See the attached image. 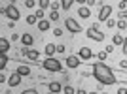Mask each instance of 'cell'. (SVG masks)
<instances>
[{
	"label": "cell",
	"mask_w": 127,
	"mask_h": 94,
	"mask_svg": "<svg viewBox=\"0 0 127 94\" xmlns=\"http://www.w3.org/2000/svg\"><path fill=\"white\" fill-rule=\"evenodd\" d=\"M118 94H127V89L125 87H120V89H118Z\"/></svg>",
	"instance_id": "cell-34"
},
{
	"label": "cell",
	"mask_w": 127,
	"mask_h": 94,
	"mask_svg": "<svg viewBox=\"0 0 127 94\" xmlns=\"http://www.w3.org/2000/svg\"><path fill=\"white\" fill-rule=\"evenodd\" d=\"M38 6H40V10H46V8H51V2L49 0H40Z\"/></svg>",
	"instance_id": "cell-20"
},
{
	"label": "cell",
	"mask_w": 127,
	"mask_h": 94,
	"mask_svg": "<svg viewBox=\"0 0 127 94\" xmlns=\"http://www.w3.org/2000/svg\"><path fill=\"white\" fill-rule=\"evenodd\" d=\"M23 6H27V8H34V6H36V2H34V0H25V2H23Z\"/></svg>",
	"instance_id": "cell-26"
},
{
	"label": "cell",
	"mask_w": 127,
	"mask_h": 94,
	"mask_svg": "<svg viewBox=\"0 0 127 94\" xmlns=\"http://www.w3.org/2000/svg\"><path fill=\"white\" fill-rule=\"evenodd\" d=\"M44 53L48 55V58H53V53H57V45H53V43H46Z\"/></svg>",
	"instance_id": "cell-13"
},
{
	"label": "cell",
	"mask_w": 127,
	"mask_h": 94,
	"mask_svg": "<svg viewBox=\"0 0 127 94\" xmlns=\"http://www.w3.org/2000/svg\"><path fill=\"white\" fill-rule=\"evenodd\" d=\"M42 66L48 72H63V66H61V62H59L57 58H46Z\"/></svg>",
	"instance_id": "cell-3"
},
{
	"label": "cell",
	"mask_w": 127,
	"mask_h": 94,
	"mask_svg": "<svg viewBox=\"0 0 127 94\" xmlns=\"http://www.w3.org/2000/svg\"><path fill=\"white\" fill-rule=\"evenodd\" d=\"M78 15L82 17V19H89V15H91L89 8H87V6H82V8L78 10Z\"/></svg>",
	"instance_id": "cell-14"
},
{
	"label": "cell",
	"mask_w": 127,
	"mask_h": 94,
	"mask_svg": "<svg viewBox=\"0 0 127 94\" xmlns=\"http://www.w3.org/2000/svg\"><path fill=\"white\" fill-rule=\"evenodd\" d=\"M63 92L64 94H76V89H74V87H70V85H66V87L63 89Z\"/></svg>",
	"instance_id": "cell-24"
},
{
	"label": "cell",
	"mask_w": 127,
	"mask_h": 94,
	"mask_svg": "<svg viewBox=\"0 0 127 94\" xmlns=\"http://www.w3.org/2000/svg\"><path fill=\"white\" fill-rule=\"evenodd\" d=\"M78 57L82 58V60H89V58H93V51H91L89 47H82L78 51Z\"/></svg>",
	"instance_id": "cell-8"
},
{
	"label": "cell",
	"mask_w": 127,
	"mask_h": 94,
	"mask_svg": "<svg viewBox=\"0 0 127 94\" xmlns=\"http://www.w3.org/2000/svg\"><path fill=\"white\" fill-rule=\"evenodd\" d=\"M53 34H55V36H63V30H61V28H55V30H53Z\"/></svg>",
	"instance_id": "cell-35"
},
{
	"label": "cell",
	"mask_w": 127,
	"mask_h": 94,
	"mask_svg": "<svg viewBox=\"0 0 127 94\" xmlns=\"http://www.w3.org/2000/svg\"><path fill=\"white\" fill-rule=\"evenodd\" d=\"M122 53L127 55V36H125V42H123V45H122Z\"/></svg>",
	"instance_id": "cell-31"
},
{
	"label": "cell",
	"mask_w": 127,
	"mask_h": 94,
	"mask_svg": "<svg viewBox=\"0 0 127 94\" xmlns=\"http://www.w3.org/2000/svg\"><path fill=\"white\" fill-rule=\"evenodd\" d=\"M21 81H23V77L19 75V73H11L10 79H8V85H10V87H17Z\"/></svg>",
	"instance_id": "cell-11"
},
{
	"label": "cell",
	"mask_w": 127,
	"mask_h": 94,
	"mask_svg": "<svg viewBox=\"0 0 127 94\" xmlns=\"http://www.w3.org/2000/svg\"><path fill=\"white\" fill-rule=\"evenodd\" d=\"M106 57H108V53H106V51H99V62H104Z\"/></svg>",
	"instance_id": "cell-25"
},
{
	"label": "cell",
	"mask_w": 127,
	"mask_h": 94,
	"mask_svg": "<svg viewBox=\"0 0 127 94\" xmlns=\"http://www.w3.org/2000/svg\"><path fill=\"white\" fill-rule=\"evenodd\" d=\"M23 51V55H25L27 58H29V60H38V58H40V51H36V49H21Z\"/></svg>",
	"instance_id": "cell-7"
},
{
	"label": "cell",
	"mask_w": 127,
	"mask_h": 94,
	"mask_svg": "<svg viewBox=\"0 0 127 94\" xmlns=\"http://www.w3.org/2000/svg\"><path fill=\"white\" fill-rule=\"evenodd\" d=\"M8 66V53H0V70H6Z\"/></svg>",
	"instance_id": "cell-19"
},
{
	"label": "cell",
	"mask_w": 127,
	"mask_h": 94,
	"mask_svg": "<svg viewBox=\"0 0 127 94\" xmlns=\"http://www.w3.org/2000/svg\"><path fill=\"white\" fill-rule=\"evenodd\" d=\"M25 21L29 23V25H36V23H38V17H36V15H29Z\"/></svg>",
	"instance_id": "cell-23"
},
{
	"label": "cell",
	"mask_w": 127,
	"mask_h": 94,
	"mask_svg": "<svg viewBox=\"0 0 127 94\" xmlns=\"http://www.w3.org/2000/svg\"><path fill=\"white\" fill-rule=\"evenodd\" d=\"M21 43L27 47V49H31V45L34 43V36H32V34H29V32H25V34L21 36Z\"/></svg>",
	"instance_id": "cell-9"
},
{
	"label": "cell",
	"mask_w": 127,
	"mask_h": 94,
	"mask_svg": "<svg viewBox=\"0 0 127 94\" xmlns=\"http://www.w3.org/2000/svg\"><path fill=\"white\" fill-rule=\"evenodd\" d=\"M118 8H120L122 11H127V2H125V0H122V2L118 4Z\"/></svg>",
	"instance_id": "cell-28"
},
{
	"label": "cell",
	"mask_w": 127,
	"mask_h": 94,
	"mask_svg": "<svg viewBox=\"0 0 127 94\" xmlns=\"http://www.w3.org/2000/svg\"><path fill=\"white\" fill-rule=\"evenodd\" d=\"M59 19V11H51L49 13V21H57Z\"/></svg>",
	"instance_id": "cell-27"
},
{
	"label": "cell",
	"mask_w": 127,
	"mask_h": 94,
	"mask_svg": "<svg viewBox=\"0 0 127 94\" xmlns=\"http://www.w3.org/2000/svg\"><path fill=\"white\" fill-rule=\"evenodd\" d=\"M89 94H99V92H89Z\"/></svg>",
	"instance_id": "cell-42"
},
{
	"label": "cell",
	"mask_w": 127,
	"mask_h": 94,
	"mask_svg": "<svg viewBox=\"0 0 127 94\" xmlns=\"http://www.w3.org/2000/svg\"><path fill=\"white\" fill-rule=\"evenodd\" d=\"M15 73H19L21 77H25V75H29V73H31V68L23 64V66H19V68H17V72H15Z\"/></svg>",
	"instance_id": "cell-18"
},
{
	"label": "cell",
	"mask_w": 127,
	"mask_h": 94,
	"mask_svg": "<svg viewBox=\"0 0 127 94\" xmlns=\"http://www.w3.org/2000/svg\"><path fill=\"white\" fill-rule=\"evenodd\" d=\"M116 26L120 28V30H125V28H127V21H125V19H120V21L116 23Z\"/></svg>",
	"instance_id": "cell-22"
},
{
	"label": "cell",
	"mask_w": 127,
	"mask_h": 94,
	"mask_svg": "<svg viewBox=\"0 0 127 94\" xmlns=\"http://www.w3.org/2000/svg\"><path fill=\"white\" fill-rule=\"evenodd\" d=\"M85 34H87V38L95 40V42H102V40H104V34H102V32L99 30V25H93V26H89V28L85 30Z\"/></svg>",
	"instance_id": "cell-4"
},
{
	"label": "cell",
	"mask_w": 127,
	"mask_h": 94,
	"mask_svg": "<svg viewBox=\"0 0 127 94\" xmlns=\"http://www.w3.org/2000/svg\"><path fill=\"white\" fill-rule=\"evenodd\" d=\"M57 53H64V45H57Z\"/></svg>",
	"instance_id": "cell-40"
},
{
	"label": "cell",
	"mask_w": 127,
	"mask_h": 94,
	"mask_svg": "<svg viewBox=\"0 0 127 94\" xmlns=\"http://www.w3.org/2000/svg\"><path fill=\"white\" fill-rule=\"evenodd\" d=\"M49 26H51L49 21H38V30H40V32H48Z\"/></svg>",
	"instance_id": "cell-17"
},
{
	"label": "cell",
	"mask_w": 127,
	"mask_h": 94,
	"mask_svg": "<svg viewBox=\"0 0 127 94\" xmlns=\"http://www.w3.org/2000/svg\"><path fill=\"white\" fill-rule=\"evenodd\" d=\"M59 8H61V4H57V2H51V11H57Z\"/></svg>",
	"instance_id": "cell-32"
},
{
	"label": "cell",
	"mask_w": 127,
	"mask_h": 94,
	"mask_svg": "<svg viewBox=\"0 0 127 94\" xmlns=\"http://www.w3.org/2000/svg\"><path fill=\"white\" fill-rule=\"evenodd\" d=\"M6 81H8V79H6V75H4V73H0V83H6Z\"/></svg>",
	"instance_id": "cell-39"
},
{
	"label": "cell",
	"mask_w": 127,
	"mask_h": 94,
	"mask_svg": "<svg viewBox=\"0 0 127 94\" xmlns=\"http://www.w3.org/2000/svg\"><path fill=\"white\" fill-rule=\"evenodd\" d=\"M76 94H89V92H87V90H84V89H78V90H76Z\"/></svg>",
	"instance_id": "cell-38"
},
{
	"label": "cell",
	"mask_w": 127,
	"mask_h": 94,
	"mask_svg": "<svg viewBox=\"0 0 127 94\" xmlns=\"http://www.w3.org/2000/svg\"><path fill=\"white\" fill-rule=\"evenodd\" d=\"M72 4H74V0H63V2H61V8H63V10H70Z\"/></svg>",
	"instance_id": "cell-21"
},
{
	"label": "cell",
	"mask_w": 127,
	"mask_h": 94,
	"mask_svg": "<svg viewBox=\"0 0 127 94\" xmlns=\"http://www.w3.org/2000/svg\"><path fill=\"white\" fill-rule=\"evenodd\" d=\"M10 51V42L6 38H0V53H8Z\"/></svg>",
	"instance_id": "cell-16"
},
{
	"label": "cell",
	"mask_w": 127,
	"mask_h": 94,
	"mask_svg": "<svg viewBox=\"0 0 127 94\" xmlns=\"http://www.w3.org/2000/svg\"><path fill=\"white\" fill-rule=\"evenodd\" d=\"M120 66H122L123 70H127V60H122V62H120Z\"/></svg>",
	"instance_id": "cell-37"
},
{
	"label": "cell",
	"mask_w": 127,
	"mask_h": 94,
	"mask_svg": "<svg viewBox=\"0 0 127 94\" xmlns=\"http://www.w3.org/2000/svg\"><path fill=\"white\" fill-rule=\"evenodd\" d=\"M36 17H38V21H40V19L44 17V10H38V11H36Z\"/></svg>",
	"instance_id": "cell-33"
},
{
	"label": "cell",
	"mask_w": 127,
	"mask_h": 94,
	"mask_svg": "<svg viewBox=\"0 0 127 94\" xmlns=\"http://www.w3.org/2000/svg\"><path fill=\"white\" fill-rule=\"evenodd\" d=\"M118 21H114V19H108V21H106V26H108V28H114V25H116Z\"/></svg>",
	"instance_id": "cell-30"
},
{
	"label": "cell",
	"mask_w": 127,
	"mask_h": 94,
	"mask_svg": "<svg viewBox=\"0 0 127 94\" xmlns=\"http://www.w3.org/2000/svg\"><path fill=\"white\" fill-rule=\"evenodd\" d=\"M102 94H108V92H102Z\"/></svg>",
	"instance_id": "cell-43"
},
{
	"label": "cell",
	"mask_w": 127,
	"mask_h": 94,
	"mask_svg": "<svg viewBox=\"0 0 127 94\" xmlns=\"http://www.w3.org/2000/svg\"><path fill=\"white\" fill-rule=\"evenodd\" d=\"M2 11H4L6 15H8V19L10 21H19V17H21V13H19V10H17V6H13V4H8L6 8H2Z\"/></svg>",
	"instance_id": "cell-2"
},
{
	"label": "cell",
	"mask_w": 127,
	"mask_h": 94,
	"mask_svg": "<svg viewBox=\"0 0 127 94\" xmlns=\"http://www.w3.org/2000/svg\"><path fill=\"white\" fill-rule=\"evenodd\" d=\"M110 15H112V6H108V4H104L99 10V23H102V21H108L110 19Z\"/></svg>",
	"instance_id": "cell-6"
},
{
	"label": "cell",
	"mask_w": 127,
	"mask_h": 94,
	"mask_svg": "<svg viewBox=\"0 0 127 94\" xmlns=\"http://www.w3.org/2000/svg\"><path fill=\"white\" fill-rule=\"evenodd\" d=\"M48 89H49V92H51V94H59L61 90H63V87H61L59 81H51V83L48 85Z\"/></svg>",
	"instance_id": "cell-12"
},
{
	"label": "cell",
	"mask_w": 127,
	"mask_h": 94,
	"mask_svg": "<svg viewBox=\"0 0 127 94\" xmlns=\"http://www.w3.org/2000/svg\"><path fill=\"white\" fill-rule=\"evenodd\" d=\"M120 19H127V11H123L122 15H120Z\"/></svg>",
	"instance_id": "cell-41"
},
{
	"label": "cell",
	"mask_w": 127,
	"mask_h": 94,
	"mask_svg": "<svg viewBox=\"0 0 127 94\" xmlns=\"http://www.w3.org/2000/svg\"><path fill=\"white\" fill-rule=\"evenodd\" d=\"M104 51L108 53V55H110V53H114V45H108V47H106V49H104Z\"/></svg>",
	"instance_id": "cell-36"
},
{
	"label": "cell",
	"mask_w": 127,
	"mask_h": 94,
	"mask_svg": "<svg viewBox=\"0 0 127 94\" xmlns=\"http://www.w3.org/2000/svg\"><path fill=\"white\" fill-rule=\"evenodd\" d=\"M66 66H68V68H78L80 66V57L68 55V57H66Z\"/></svg>",
	"instance_id": "cell-10"
},
{
	"label": "cell",
	"mask_w": 127,
	"mask_h": 94,
	"mask_svg": "<svg viewBox=\"0 0 127 94\" xmlns=\"http://www.w3.org/2000/svg\"><path fill=\"white\" fill-rule=\"evenodd\" d=\"M64 26H66V28H68L72 34H80V32H82L80 23L76 21V19H72V17H66V19H64Z\"/></svg>",
	"instance_id": "cell-5"
},
{
	"label": "cell",
	"mask_w": 127,
	"mask_h": 94,
	"mask_svg": "<svg viewBox=\"0 0 127 94\" xmlns=\"http://www.w3.org/2000/svg\"><path fill=\"white\" fill-rule=\"evenodd\" d=\"M21 94H38V90L36 89H27V90H23Z\"/></svg>",
	"instance_id": "cell-29"
},
{
	"label": "cell",
	"mask_w": 127,
	"mask_h": 94,
	"mask_svg": "<svg viewBox=\"0 0 127 94\" xmlns=\"http://www.w3.org/2000/svg\"><path fill=\"white\" fill-rule=\"evenodd\" d=\"M123 42H125V38L122 36V34H114L112 36V45L116 47V45H123Z\"/></svg>",
	"instance_id": "cell-15"
},
{
	"label": "cell",
	"mask_w": 127,
	"mask_h": 94,
	"mask_svg": "<svg viewBox=\"0 0 127 94\" xmlns=\"http://www.w3.org/2000/svg\"><path fill=\"white\" fill-rule=\"evenodd\" d=\"M93 77L99 81L101 85H114L116 83V75L104 62H97L93 64Z\"/></svg>",
	"instance_id": "cell-1"
}]
</instances>
